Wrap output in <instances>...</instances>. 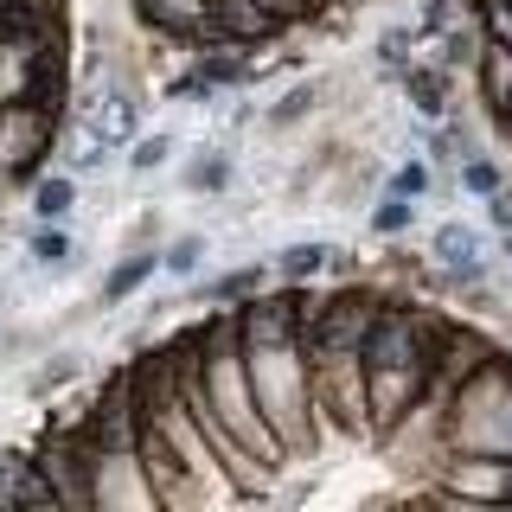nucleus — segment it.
<instances>
[{
	"label": "nucleus",
	"mask_w": 512,
	"mask_h": 512,
	"mask_svg": "<svg viewBox=\"0 0 512 512\" xmlns=\"http://www.w3.org/2000/svg\"><path fill=\"white\" fill-rule=\"evenodd\" d=\"M141 244H160V212H141V218H135V231H128V250H141Z\"/></svg>",
	"instance_id": "obj_23"
},
{
	"label": "nucleus",
	"mask_w": 512,
	"mask_h": 512,
	"mask_svg": "<svg viewBox=\"0 0 512 512\" xmlns=\"http://www.w3.org/2000/svg\"><path fill=\"white\" fill-rule=\"evenodd\" d=\"M263 7H276L288 26H295V20H314V0H263Z\"/></svg>",
	"instance_id": "obj_24"
},
{
	"label": "nucleus",
	"mask_w": 512,
	"mask_h": 512,
	"mask_svg": "<svg viewBox=\"0 0 512 512\" xmlns=\"http://www.w3.org/2000/svg\"><path fill=\"white\" fill-rule=\"evenodd\" d=\"M384 192H397V199H429V192H436V167H429L423 154L397 160V167L384 173Z\"/></svg>",
	"instance_id": "obj_17"
},
{
	"label": "nucleus",
	"mask_w": 512,
	"mask_h": 512,
	"mask_svg": "<svg viewBox=\"0 0 512 512\" xmlns=\"http://www.w3.org/2000/svg\"><path fill=\"white\" fill-rule=\"evenodd\" d=\"M26 455H13V448H0V506H7V487H13V468H20Z\"/></svg>",
	"instance_id": "obj_25"
},
{
	"label": "nucleus",
	"mask_w": 512,
	"mask_h": 512,
	"mask_svg": "<svg viewBox=\"0 0 512 512\" xmlns=\"http://www.w3.org/2000/svg\"><path fill=\"white\" fill-rule=\"evenodd\" d=\"M333 250L340 244H327V237H295V244H282L276 256H269V276L276 282H320L327 263H333Z\"/></svg>",
	"instance_id": "obj_8"
},
{
	"label": "nucleus",
	"mask_w": 512,
	"mask_h": 512,
	"mask_svg": "<svg viewBox=\"0 0 512 512\" xmlns=\"http://www.w3.org/2000/svg\"><path fill=\"white\" fill-rule=\"evenodd\" d=\"M455 0H423V20H416V32H423V39H429V32H442V26H455Z\"/></svg>",
	"instance_id": "obj_22"
},
{
	"label": "nucleus",
	"mask_w": 512,
	"mask_h": 512,
	"mask_svg": "<svg viewBox=\"0 0 512 512\" xmlns=\"http://www.w3.org/2000/svg\"><path fill=\"white\" fill-rule=\"evenodd\" d=\"M416 218H423V199H397V192H378V205L365 212V224H372V237H410L416 231Z\"/></svg>",
	"instance_id": "obj_15"
},
{
	"label": "nucleus",
	"mask_w": 512,
	"mask_h": 512,
	"mask_svg": "<svg viewBox=\"0 0 512 512\" xmlns=\"http://www.w3.org/2000/svg\"><path fill=\"white\" fill-rule=\"evenodd\" d=\"M276 276H269V263H237V269H224V276H212L199 288V301L205 308H237L244 295H256V288H269Z\"/></svg>",
	"instance_id": "obj_12"
},
{
	"label": "nucleus",
	"mask_w": 512,
	"mask_h": 512,
	"mask_svg": "<svg viewBox=\"0 0 512 512\" xmlns=\"http://www.w3.org/2000/svg\"><path fill=\"white\" fill-rule=\"evenodd\" d=\"M212 84H205V77L199 71H186V77H173V84H167V103H212Z\"/></svg>",
	"instance_id": "obj_21"
},
{
	"label": "nucleus",
	"mask_w": 512,
	"mask_h": 512,
	"mask_svg": "<svg viewBox=\"0 0 512 512\" xmlns=\"http://www.w3.org/2000/svg\"><path fill=\"white\" fill-rule=\"evenodd\" d=\"M231 180H237V154L231 148H192V160L180 167V186L186 192H205V199H224L231 192Z\"/></svg>",
	"instance_id": "obj_10"
},
{
	"label": "nucleus",
	"mask_w": 512,
	"mask_h": 512,
	"mask_svg": "<svg viewBox=\"0 0 512 512\" xmlns=\"http://www.w3.org/2000/svg\"><path fill=\"white\" fill-rule=\"evenodd\" d=\"M474 96H480V109H493L500 96L512 90V45L506 39H480V52H474Z\"/></svg>",
	"instance_id": "obj_11"
},
{
	"label": "nucleus",
	"mask_w": 512,
	"mask_h": 512,
	"mask_svg": "<svg viewBox=\"0 0 512 512\" xmlns=\"http://www.w3.org/2000/svg\"><path fill=\"white\" fill-rule=\"evenodd\" d=\"M0 359H7V333H0Z\"/></svg>",
	"instance_id": "obj_27"
},
{
	"label": "nucleus",
	"mask_w": 512,
	"mask_h": 512,
	"mask_svg": "<svg viewBox=\"0 0 512 512\" xmlns=\"http://www.w3.org/2000/svg\"><path fill=\"white\" fill-rule=\"evenodd\" d=\"M212 32H218V45L256 52V45H276L288 32V20L276 7H263V0H212Z\"/></svg>",
	"instance_id": "obj_3"
},
{
	"label": "nucleus",
	"mask_w": 512,
	"mask_h": 512,
	"mask_svg": "<svg viewBox=\"0 0 512 512\" xmlns=\"http://www.w3.org/2000/svg\"><path fill=\"white\" fill-rule=\"evenodd\" d=\"M205 256H212V237H205V231H180V237H167V244H160V276L192 282L205 269Z\"/></svg>",
	"instance_id": "obj_14"
},
{
	"label": "nucleus",
	"mask_w": 512,
	"mask_h": 512,
	"mask_svg": "<svg viewBox=\"0 0 512 512\" xmlns=\"http://www.w3.org/2000/svg\"><path fill=\"white\" fill-rule=\"evenodd\" d=\"M327 90H333V77H295V84H288L256 122H263L269 135H282V128H301L308 116H320V109H327Z\"/></svg>",
	"instance_id": "obj_5"
},
{
	"label": "nucleus",
	"mask_w": 512,
	"mask_h": 512,
	"mask_svg": "<svg viewBox=\"0 0 512 512\" xmlns=\"http://www.w3.org/2000/svg\"><path fill=\"white\" fill-rule=\"evenodd\" d=\"M173 148H180V141H173L167 128H154V135L135 128V135H128V173H160L173 160Z\"/></svg>",
	"instance_id": "obj_18"
},
{
	"label": "nucleus",
	"mask_w": 512,
	"mask_h": 512,
	"mask_svg": "<svg viewBox=\"0 0 512 512\" xmlns=\"http://www.w3.org/2000/svg\"><path fill=\"white\" fill-rule=\"evenodd\" d=\"M0 314H7V288H0Z\"/></svg>",
	"instance_id": "obj_28"
},
{
	"label": "nucleus",
	"mask_w": 512,
	"mask_h": 512,
	"mask_svg": "<svg viewBox=\"0 0 512 512\" xmlns=\"http://www.w3.org/2000/svg\"><path fill=\"white\" fill-rule=\"evenodd\" d=\"M7 506H52V512H58V493H52V480H45L39 461H20V468H13Z\"/></svg>",
	"instance_id": "obj_19"
},
{
	"label": "nucleus",
	"mask_w": 512,
	"mask_h": 512,
	"mask_svg": "<svg viewBox=\"0 0 512 512\" xmlns=\"http://www.w3.org/2000/svg\"><path fill=\"white\" fill-rule=\"evenodd\" d=\"M416 39H423V32H416V26H384L372 52H378V64H384V71H397V64H410V52H416Z\"/></svg>",
	"instance_id": "obj_20"
},
{
	"label": "nucleus",
	"mask_w": 512,
	"mask_h": 512,
	"mask_svg": "<svg viewBox=\"0 0 512 512\" xmlns=\"http://www.w3.org/2000/svg\"><path fill=\"white\" fill-rule=\"evenodd\" d=\"M500 256H506V263H512V231H500Z\"/></svg>",
	"instance_id": "obj_26"
},
{
	"label": "nucleus",
	"mask_w": 512,
	"mask_h": 512,
	"mask_svg": "<svg viewBox=\"0 0 512 512\" xmlns=\"http://www.w3.org/2000/svg\"><path fill=\"white\" fill-rule=\"evenodd\" d=\"M506 180H512V173L500 167V154H487V148H480V154H468V160L455 167V186L468 192V199H487V192H500Z\"/></svg>",
	"instance_id": "obj_16"
},
{
	"label": "nucleus",
	"mask_w": 512,
	"mask_h": 512,
	"mask_svg": "<svg viewBox=\"0 0 512 512\" xmlns=\"http://www.w3.org/2000/svg\"><path fill=\"white\" fill-rule=\"evenodd\" d=\"M26 263L32 269H52V276H71V269L84 263L71 224H32V231H26Z\"/></svg>",
	"instance_id": "obj_9"
},
{
	"label": "nucleus",
	"mask_w": 512,
	"mask_h": 512,
	"mask_svg": "<svg viewBox=\"0 0 512 512\" xmlns=\"http://www.w3.org/2000/svg\"><path fill=\"white\" fill-rule=\"evenodd\" d=\"M135 20L154 32V39H173V45H218L212 32V0H128Z\"/></svg>",
	"instance_id": "obj_2"
},
{
	"label": "nucleus",
	"mask_w": 512,
	"mask_h": 512,
	"mask_svg": "<svg viewBox=\"0 0 512 512\" xmlns=\"http://www.w3.org/2000/svg\"><path fill=\"white\" fill-rule=\"evenodd\" d=\"M397 90H404V103L416 109V116H423V122H442L448 116V71H442V64H397Z\"/></svg>",
	"instance_id": "obj_7"
},
{
	"label": "nucleus",
	"mask_w": 512,
	"mask_h": 512,
	"mask_svg": "<svg viewBox=\"0 0 512 512\" xmlns=\"http://www.w3.org/2000/svg\"><path fill=\"white\" fill-rule=\"evenodd\" d=\"M160 276V244H141V250H122V263L103 276L96 288V308H122V301H135L141 288Z\"/></svg>",
	"instance_id": "obj_6"
},
{
	"label": "nucleus",
	"mask_w": 512,
	"mask_h": 512,
	"mask_svg": "<svg viewBox=\"0 0 512 512\" xmlns=\"http://www.w3.org/2000/svg\"><path fill=\"white\" fill-rule=\"evenodd\" d=\"M436 442H442V455H512V352L506 346H493L448 391Z\"/></svg>",
	"instance_id": "obj_1"
},
{
	"label": "nucleus",
	"mask_w": 512,
	"mask_h": 512,
	"mask_svg": "<svg viewBox=\"0 0 512 512\" xmlns=\"http://www.w3.org/2000/svg\"><path fill=\"white\" fill-rule=\"evenodd\" d=\"M77 199H84V186H77V173L64 167H45L26 180V205H32V224H71Z\"/></svg>",
	"instance_id": "obj_4"
},
{
	"label": "nucleus",
	"mask_w": 512,
	"mask_h": 512,
	"mask_svg": "<svg viewBox=\"0 0 512 512\" xmlns=\"http://www.w3.org/2000/svg\"><path fill=\"white\" fill-rule=\"evenodd\" d=\"M84 352L77 346H58V352H45L39 365H32V378H26V397H52V391H64V384H77L84 378Z\"/></svg>",
	"instance_id": "obj_13"
}]
</instances>
